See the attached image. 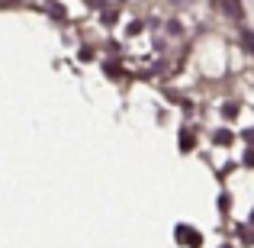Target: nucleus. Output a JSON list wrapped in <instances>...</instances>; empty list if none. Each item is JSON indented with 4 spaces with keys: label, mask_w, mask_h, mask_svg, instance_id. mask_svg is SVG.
<instances>
[{
    "label": "nucleus",
    "mask_w": 254,
    "mask_h": 248,
    "mask_svg": "<svg viewBox=\"0 0 254 248\" xmlns=\"http://www.w3.org/2000/svg\"><path fill=\"white\" fill-rule=\"evenodd\" d=\"M242 39H245V45H248V49L254 52V32H248V29H245V36H242Z\"/></svg>",
    "instance_id": "f03ea898"
},
{
    "label": "nucleus",
    "mask_w": 254,
    "mask_h": 248,
    "mask_svg": "<svg viewBox=\"0 0 254 248\" xmlns=\"http://www.w3.org/2000/svg\"><path fill=\"white\" fill-rule=\"evenodd\" d=\"M222 6L232 13V19H245V6L238 3V0H222Z\"/></svg>",
    "instance_id": "f257e3e1"
}]
</instances>
